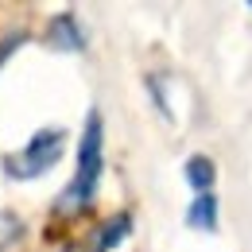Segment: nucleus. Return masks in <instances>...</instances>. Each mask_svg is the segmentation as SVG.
<instances>
[{"mask_svg": "<svg viewBox=\"0 0 252 252\" xmlns=\"http://www.w3.org/2000/svg\"><path fill=\"white\" fill-rule=\"evenodd\" d=\"M105 175V125H101V113H90L86 117V128H82V144H78V171H74V183L66 187V194L59 198V210L70 214V210H82L90 206L97 194V183Z\"/></svg>", "mask_w": 252, "mask_h": 252, "instance_id": "1", "label": "nucleus"}, {"mask_svg": "<svg viewBox=\"0 0 252 252\" xmlns=\"http://www.w3.org/2000/svg\"><path fill=\"white\" fill-rule=\"evenodd\" d=\"M63 156H66V128H39L16 156L4 159V171H8V179H20V183L24 179H39Z\"/></svg>", "mask_w": 252, "mask_h": 252, "instance_id": "2", "label": "nucleus"}, {"mask_svg": "<svg viewBox=\"0 0 252 252\" xmlns=\"http://www.w3.org/2000/svg\"><path fill=\"white\" fill-rule=\"evenodd\" d=\"M47 43L55 47V51H66V55H74V51H82L86 47V32L78 28V20L63 12V16H55L51 20V28H47Z\"/></svg>", "mask_w": 252, "mask_h": 252, "instance_id": "3", "label": "nucleus"}, {"mask_svg": "<svg viewBox=\"0 0 252 252\" xmlns=\"http://www.w3.org/2000/svg\"><path fill=\"white\" fill-rule=\"evenodd\" d=\"M187 225L198 229V233H218V198H214V190L210 194H194V202L187 210Z\"/></svg>", "mask_w": 252, "mask_h": 252, "instance_id": "4", "label": "nucleus"}, {"mask_svg": "<svg viewBox=\"0 0 252 252\" xmlns=\"http://www.w3.org/2000/svg\"><path fill=\"white\" fill-rule=\"evenodd\" d=\"M183 175H187V183L194 194H210L214 190V179H218V163L210 156H190L183 163Z\"/></svg>", "mask_w": 252, "mask_h": 252, "instance_id": "5", "label": "nucleus"}, {"mask_svg": "<svg viewBox=\"0 0 252 252\" xmlns=\"http://www.w3.org/2000/svg\"><path fill=\"white\" fill-rule=\"evenodd\" d=\"M128 233H132V214H113V218L94 233V237H97V241H94V252H113L117 245H125Z\"/></svg>", "mask_w": 252, "mask_h": 252, "instance_id": "6", "label": "nucleus"}, {"mask_svg": "<svg viewBox=\"0 0 252 252\" xmlns=\"http://www.w3.org/2000/svg\"><path fill=\"white\" fill-rule=\"evenodd\" d=\"M20 237H24V218L12 210H0V252H8Z\"/></svg>", "mask_w": 252, "mask_h": 252, "instance_id": "7", "label": "nucleus"}, {"mask_svg": "<svg viewBox=\"0 0 252 252\" xmlns=\"http://www.w3.org/2000/svg\"><path fill=\"white\" fill-rule=\"evenodd\" d=\"M24 43H28V35H24V32H16V35H4V39H0V66L8 63V59H12V55H16L20 47H24Z\"/></svg>", "mask_w": 252, "mask_h": 252, "instance_id": "8", "label": "nucleus"}]
</instances>
